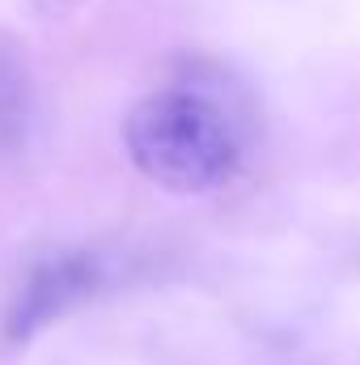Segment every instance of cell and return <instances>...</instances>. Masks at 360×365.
Masks as SVG:
<instances>
[{"label": "cell", "mask_w": 360, "mask_h": 365, "mask_svg": "<svg viewBox=\"0 0 360 365\" xmlns=\"http://www.w3.org/2000/svg\"><path fill=\"white\" fill-rule=\"evenodd\" d=\"M123 136L140 175L182 195L229 182L246 153L242 119L229 110V102L186 81L140 98Z\"/></svg>", "instance_id": "6da1fadb"}, {"label": "cell", "mask_w": 360, "mask_h": 365, "mask_svg": "<svg viewBox=\"0 0 360 365\" xmlns=\"http://www.w3.org/2000/svg\"><path fill=\"white\" fill-rule=\"evenodd\" d=\"M93 284H97V259H90V255L43 259L34 272L21 280V289H17V297L9 306V319H4L9 340H26L30 331H38L55 314H64L73 302H81L85 293H93Z\"/></svg>", "instance_id": "7a4b0ae2"}]
</instances>
